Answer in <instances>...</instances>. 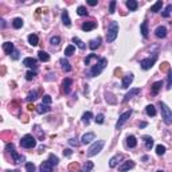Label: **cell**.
<instances>
[{"label":"cell","instance_id":"obj_42","mask_svg":"<svg viewBox=\"0 0 172 172\" xmlns=\"http://www.w3.org/2000/svg\"><path fill=\"white\" fill-rule=\"evenodd\" d=\"M156 153L159 155V156H163L165 153V147L164 145H157L156 147Z\"/></svg>","mask_w":172,"mask_h":172},{"label":"cell","instance_id":"obj_32","mask_svg":"<svg viewBox=\"0 0 172 172\" xmlns=\"http://www.w3.org/2000/svg\"><path fill=\"white\" fill-rule=\"evenodd\" d=\"M120 159H121V155H116V156L112 157V159L109 160V167H110V168H114V167L117 165V163H118Z\"/></svg>","mask_w":172,"mask_h":172},{"label":"cell","instance_id":"obj_26","mask_svg":"<svg viewBox=\"0 0 172 172\" xmlns=\"http://www.w3.org/2000/svg\"><path fill=\"white\" fill-rule=\"evenodd\" d=\"M126 7L129 8V11H136L137 7H139V3L136 0H128L126 1Z\"/></svg>","mask_w":172,"mask_h":172},{"label":"cell","instance_id":"obj_40","mask_svg":"<svg viewBox=\"0 0 172 172\" xmlns=\"http://www.w3.org/2000/svg\"><path fill=\"white\" fill-rule=\"evenodd\" d=\"M48 161H50V163H51L53 165H58L59 159H58L57 156H55V155H53V153H51L50 156H48Z\"/></svg>","mask_w":172,"mask_h":172},{"label":"cell","instance_id":"obj_19","mask_svg":"<svg viewBox=\"0 0 172 172\" xmlns=\"http://www.w3.org/2000/svg\"><path fill=\"white\" fill-rule=\"evenodd\" d=\"M62 22H63V24L66 26V27H70L71 26V20H70V16H69V11H65L62 12Z\"/></svg>","mask_w":172,"mask_h":172},{"label":"cell","instance_id":"obj_8","mask_svg":"<svg viewBox=\"0 0 172 172\" xmlns=\"http://www.w3.org/2000/svg\"><path fill=\"white\" fill-rule=\"evenodd\" d=\"M130 114H132V110H128V112H125V113H122L120 117H118V121L117 124H116V129H120L124 124H125L126 121L129 120V117H130Z\"/></svg>","mask_w":172,"mask_h":172},{"label":"cell","instance_id":"obj_15","mask_svg":"<svg viewBox=\"0 0 172 172\" xmlns=\"http://www.w3.org/2000/svg\"><path fill=\"white\" fill-rule=\"evenodd\" d=\"M94 139H96V134H94L93 132L85 133L82 136V139H81V143H82V144H89L90 141H93Z\"/></svg>","mask_w":172,"mask_h":172},{"label":"cell","instance_id":"obj_2","mask_svg":"<svg viewBox=\"0 0 172 172\" xmlns=\"http://www.w3.org/2000/svg\"><path fill=\"white\" fill-rule=\"evenodd\" d=\"M118 23L117 22H110V24L108 26V32H106V40L109 43L114 42L116 38L118 35Z\"/></svg>","mask_w":172,"mask_h":172},{"label":"cell","instance_id":"obj_9","mask_svg":"<svg viewBox=\"0 0 172 172\" xmlns=\"http://www.w3.org/2000/svg\"><path fill=\"white\" fill-rule=\"evenodd\" d=\"M23 65L24 66H27V67H30V69H36V67H38V61H36L35 58L28 57V58L23 59Z\"/></svg>","mask_w":172,"mask_h":172},{"label":"cell","instance_id":"obj_27","mask_svg":"<svg viewBox=\"0 0 172 172\" xmlns=\"http://www.w3.org/2000/svg\"><path fill=\"white\" fill-rule=\"evenodd\" d=\"M38 58L42 61V62H47V61H50V55L47 54L46 51H43V50H40L39 53H38Z\"/></svg>","mask_w":172,"mask_h":172},{"label":"cell","instance_id":"obj_61","mask_svg":"<svg viewBox=\"0 0 172 172\" xmlns=\"http://www.w3.org/2000/svg\"><path fill=\"white\" fill-rule=\"evenodd\" d=\"M5 172H19L18 169H15V171H5Z\"/></svg>","mask_w":172,"mask_h":172},{"label":"cell","instance_id":"obj_54","mask_svg":"<svg viewBox=\"0 0 172 172\" xmlns=\"http://www.w3.org/2000/svg\"><path fill=\"white\" fill-rule=\"evenodd\" d=\"M12 59H19V51H18V50L14 51V54H12Z\"/></svg>","mask_w":172,"mask_h":172},{"label":"cell","instance_id":"obj_57","mask_svg":"<svg viewBox=\"0 0 172 172\" xmlns=\"http://www.w3.org/2000/svg\"><path fill=\"white\" fill-rule=\"evenodd\" d=\"M147 125H148L147 122H140V128H145Z\"/></svg>","mask_w":172,"mask_h":172},{"label":"cell","instance_id":"obj_49","mask_svg":"<svg viewBox=\"0 0 172 172\" xmlns=\"http://www.w3.org/2000/svg\"><path fill=\"white\" fill-rule=\"evenodd\" d=\"M26 171L27 172H35V165L32 164V163H27V164H26Z\"/></svg>","mask_w":172,"mask_h":172},{"label":"cell","instance_id":"obj_31","mask_svg":"<svg viewBox=\"0 0 172 172\" xmlns=\"http://www.w3.org/2000/svg\"><path fill=\"white\" fill-rule=\"evenodd\" d=\"M12 27L14 28H22L23 27V19L22 18H15L12 20Z\"/></svg>","mask_w":172,"mask_h":172},{"label":"cell","instance_id":"obj_30","mask_svg":"<svg viewBox=\"0 0 172 172\" xmlns=\"http://www.w3.org/2000/svg\"><path fill=\"white\" fill-rule=\"evenodd\" d=\"M144 143H145V148L147 149H151L153 147V139L151 136H144Z\"/></svg>","mask_w":172,"mask_h":172},{"label":"cell","instance_id":"obj_37","mask_svg":"<svg viewBox=\"0 0 172 172\" xmlns=\"http://www.w3.org/2000/svg\"><path fill=\"white\" fill-rule=\"evenodd\" d=\"M74 51H75V47L73 46V44H69V46L66 47V50H65V55H66V57H70V55L74 54Z\"/></svg>","mask_w":172,"mask_h":172},{"label":"cell","instance_id":"obj_10","mask_svg":"<svg viewBox=\"0 0 172 172\" xmlns=\"http://www.w3.org/2000/svg\"><path fill=\"white\" fill-rule=\"evenodd\" d=\"M133 74L132 73H129V74H126L125 77H124V79H122V83H121V87L122 89H128L129 86L132 85V82H133Z\"/></svg>","mask_w":172,"mask_h":172},{"label":"cell","instance_id":"obj_38","mask_svg":"<svg viewBox=\"0 0 172 172\" xmlns=\"http://www.w3.org/2000/svg\"><path fill=\"white\" fill-rule=\"evenodd\" d=\"M77 14H78L79 16H87V10H86V7H83V5H79V7L77 8Z\"/></svg>","mask_w":172,"mask_h":172},{"label":"cell","instance_id":"obj_41","mask_svg":"<svg viewBox=\"0 0 172 172\" xmlns=\"http://www.w3.org/2000/svg\"><path fill=\"white\" fill-rule=\"evenodd\" d=\"M167 89H172V69L168 71V79H167Z\"/></svg>","mask_w":172,"mask_h":172},{"label":"cell","instance_id":"obj_29","mask_svg":"<svg viewBox=\"0 0 172 172\" xmlns=\"http://www.w3.org/2000/svg\"><path fill=\"white\" fill-rule=\"evenodd\" d=\"M61 65H62V69L66 71V73L71 71V66H70V63H69V61H67V59H65V58L61 59Z\"/></svg>","mask_w":172,"mask_h":172},{"label":"cell","instance_id":"obj_4","mask_svg":"<svg viewBox=\"0 0 172 172\" xmlns=\"http://www.w3.org/2000/svg\"><path fill=\"white\" fill-rule=\"evenodd\" d=\"M5 149H7L8 152H11L12 160H14V163H15V164H20V163H23V161L26 160V159H24V156L19 155V153L15 151V145L12 144V143H8V144L5 145Z\"/></svg>","mask_w":172,"mask_h":172},{"label":"cell","instance_id":"obj_1","mask_svg":"<svg viewBox=\"0 0 172 172\" xmlns=\"http://www.w3.org/2000/svg\"><path fill=\"white\" fill-rule=\"evenodd\" d=\"M106 65H108V59L106 58H100L98 59V62L94 65L91 69H90V77H97V75H100L104 71V69L106 67Z\"/></svg>","mask_w":172,"mask_h":172},{"label":"cell","instance_id":"obj_14","mask_svg":"<svg viewBox=\"0 0 172 172\" xmlns=\"http://www.w3.org/2000/svg\"><path fill=\"white\" fill-rule=\"evenodd\" d=\"M97 27V22H94V20H90V22H85V23L81 26L83 31H91L94 28Z\"/></svg>","mask_w":172,"mask_h":172},{"label":"cell","instance_id":"obj_47","mask_svg":"<svg viewBox=\"0 0 172 172\" xmlns=\"http://www.w3.org/2000/svg\"><path fill=\"white\" fill-rule=\"evenodd\" d=\"M94 120H96V124H102V122H104V120H105V117H104V114H102V113H100V114H97V116H96V118H94Z\"/></svg>","mask_w":172,"mask_h":172},{"label":"cell","instance_id":"obj_35","mask_svg":"<svg viewBox=\"0 0 172 172\" xmlns=\"http://www.w3.org/2000/svg\"><path fill=\"white\" fill-rule=\"evenodd\" d=\"M145 112H147V114H148V116H151V117L156 116V108H155L153 105H147V108H145Z\"/></svg>","mask_w":172,"mask_h":172},{"label":"cell","instance_id":"obj_16","mask_svg":"<svg viewBox=\"0 0 172 172\" xmlns=\"http://www.w3.org/2000/svg\"><path fill=\"white\" fill-rule=\"evenodd\" d=\"M3 50H4V53H5V54H8V55L14 54V51H15L14 43H11V42H5V43H3Z\"/></svg>","mask_w":172,"mask_h":172},{"label":"cell","instance_id":"obj_3","mask_svg":"<svg viewBox=\"0 0 172 172\" xmlns=\"http://www.w3.org/2000/svg\"><path fill=\"white\" fill-rule=\"evenodd\" d=\"M159 106H160V109H161V117H163L164 124L165 125H171L172 124V110L165 105L164 102H161V101L159 102Z\"/></svg>","mask_w":172,"mask_h":172},{"label":"cell","instance_id":"obj_22","mask_svg":"<svg viewBox=\"0 0 172 172\" xmlns=\"http://www.w3.org/2000/svg\"><path fill=\"white\" fill-rule=\"evenodd\" d=\"M126 145H128L129 148H134V147L137 145V140H136V137L132 136V134L126 137Z\"/></svg>","mask_w":172,"mask_h":172},{"label":"cell","instance_id":"obj_60","mask_svg":"<svg viewBox=\"0 0 172 172\" xmlns=\"http://www.w3.org/2000/svg\"><path fill=\"white\" fill-rule=\"evenodd\" d=\"M149 160V156H143V161H148Z\"/></svg>","mask_w":172,"mask_h":172},{"label":"cell","instance_id":"obj_18","mask_svg":"<svg viewBox=\"0 0 172 172\" xmlns=\"http://www.w3.org/2000/svg\"><path fill=\"white\" fill-rule=\"evenodd\" d=\"M40 172H53V164L48 160L43 161L40 164Z\"/></svg>","mask_w":172,"mask_h":172},{"label":"cell","instance_id":"obj_59","mask_svg":"<svg viewBox=\"0 0 172 172\" xmlns=\"http://www.w3.org/2000/svg\"><path fill=\"white\" fill-rule=\"evenodd\" d=\"M0 22H1V27H5V20H4V19H1V20H0Z\"/></svg>","mask_w":172,"mask_h":172},{"label":"cell","instance_id":"obj_58","mask_svg":"<svg viewBox=\"0 0 172 172\" xmlns=\"http://www.w3.org/2000/svg\"><path fill=\"white\" fill-rule=\"evenodd\" d=\"M27 108H28V110H32V109H35V106H34V105H31V104H30V105H28Z\"/></svg>","mask_w":172,"mask_h":172},{"label":"cell","instance_id":"obj_24","mask_svg":"<svg viewBox=\"0 0 172 172\" xmlns=\"http://www.w3.org/2000/svg\"><path fill=\"white\" fill-rule=\"evenodd\" d=\"M140 30H141V34H143V36L144 38H147L148 36V22L147 20H144L143 23H141V26H140Z\"/></svg>","mask_w":172,"mask_h":172},{"label":"cell","instance_id":"obj_33","mask_svg":"<svg viewBox=\"0 0 172 172\" xmlns=\"http://www.w3.org/2000/svg\"><path fill=\"white\" fill-rule=\"evenodd\" d=\"M161 7H163V1L159 0V1H156V3L151 7V12H153V14H155V12H159L161 10Z\"/></svg>","mask_w":172,"mask_h":172},{"label":"cell","instance_id":"obj_46","mask_svg":"<svg viewBox=\"0 0 172 172\" xmlns=\"http://www.w3.org/2000/svg\"><path fill=\"white\" fill-rule=\"evenodd\" d=\"M171 12H172V4H168L167 8H165V11L163 12V16H164V18H168Z\"/></svg>","mask_w":172,"mask_h":172},{"label":"cell","instance_id":"obj_52","mask_svg":"<svg viewBox=\"0 0 172 172\" xmlns=\"http://www.w3.org/2000/svg\"><path fill=\"white\" fill-rule=\"evenodd\" d=\"M160 69H161L163 71H164V70H168V71H169V66H168V63L164 62V63H163V65L160 66Z\"/></svg>","mask_w":172,"mask_h":172},{"label":"cell","instance_id":"obj_5","mask_svg":"<svg viewBox=\"0 0 172 172\" xmlns=\"http://www.w3.org/2000/svg\"><path fill=\"white\" fill-rule=\"evenodd\" d=\"M104 145H105V140H97L96 143H93L91 147L89 148V151H87V156H90V157L96 156L97 153H100L102 151Z\"/></svg>","mask_w":172,"mask_h":172},{"label":"cell","instance_id":"obj_55","mask_svg":"<svg viewBox=\"0 0 172 172\" xmlns=\"http://www.w3.org/2000/svg\"><path fill=\"white\" fill-rule=\"evenodd\" d=\"M78 167H79V165L77 164V163H73V164H70V165H69V169H77V168H78Z\"/></svg>","mask_w":172,"mask_h":172},{"label":"cell","instance_id":"obj_12","mask_svg":"<svg viewBox=\"0 0 172 172\" xmlns=\"http://www.w3.org/2000/svg\"><path fill=\"white\" fill-rule=\"evenodd\" d=\"M71 85H73V79L71 78H65L62 82V89L65 91V94H69L70 93V89H71Z\"/></svg>","mask_w":172,"mask_h":172},{"label":"cell","instance_id":"obj_23","mask_svg":"<svg viewBox=\"0 0 172 172\" xmlns=\"http://www.w3.org/2000/svg\"><path fill=\"white\" fill-rule=\"evenodd\" d=\"M27 39H28V43H30L31 46H36V44L39 43V38H38V35H35V34H30Z\"/></svg>","mask_w":172,"mask_h":172},{"label":"cell","instance_id":"obj_44","mask_svg":"<svg viewBox=\"0 0 172 172\" xmlns=\"http://www.w3.org/2000/svg\"><path fill=\"white\" fill-rule=\"evenodd\" d=\"M51 101H53V98L50 97V96H43V98H42V104L43 105H48V104H51Z\"/></svg>","mask_w":172,"mask_h":172},{"label":"cell","instance_id":"obj_43","mask_svg":"<svg viewBox=\"0 0 172 172\" xmlns=\"http://www.w3.org/2000/svg\"><path fill=\"white\" fill-rule=\"evenodd\" d=\"M35 77H36V73H35V71L30 70V71H27V73H26V79H27V81H31V79H34Z\"/></svg>","mask_w":172,"mask_h":172},{"label":"cell","instance_id":"obj_53","mask_svg":"<svg viewBox=\"0 0 172 172\" xmlns=\"http://www.w3.org/2000/svg\"><path fill=\"white\" fill-rule=\"evenodd\" d=\"M87 4H89V5H91V7H94V5H97V4H98V0H89V1H87Z\"/></svg>","mask_w":172,"mask_h":172},{"label":"cell","instance_id":"obj_48","mask_svg":"<svg viewBox=\"0 0 172 172\" xmlns=\"http://www.w3.org/2000/svg\"><path fill=\"white\" fill-rule=\"evenodd\" d=\"M50 43L51 44H53V46H57V44H59V43H61V38H59V36H53V38H51L50 39Z\"/></svg>","mask_w":172,"mask_h":172},{"label":"cell","instance_id":"obj_20","mask_svg":"<svg viewBox=\"0 0 172 172\" xmlns=\"http://www.w3.org/2000/svg\"><path fill=\"white\" fill-rule=\"evenodd\" d=\"M100 44H101V38H97V39H91L89 42V48L90 50H96V48H98L100 47Z\"/></svg>","mask_w":172,"mask_h":172},{"label":"cell","instance_id":"obj_13","mask_svg":"<svg viewBox=\"0 0 172 172\" xmlns=\"http://www.w3.org/2000/svg\"><path fill=\"white\" fill-rule=\"evenodd\" d=\"M140 91H141L140 89H130L128 93L125 94V97L122 98V102H128L130 98H133L134 96H137V94H140Z\"/></svg>","mask_w":172,"mask_h":172},{"label":"cell","instance_id":"obj_6","mask_svg":"<svg viewBox=\"0 0 172 172\" xmlns=\"http://www.w3.org/2000/svg\"><path fill=\"white\" fill-rule=\"evenodd\" d=\"M20 145L23 147V148H34L36 145V139L32 134H26V136L22 137V140H20Z\"/></svg>","mask_w":172,"mask_h":172},{"label":"cell","instance_id":"obj_11","mask_svg":"<svg viewBox=\"0 0 172 172\" xmlns=\"http://www.w3.org/2000/svg\"><path fill=\"white\" fill-rule=\"evenodd\" d=\"M133 167H134V161L128 160V161H124V163L118 167V171L120 172H126V171H129V169H132Z\"/></svg>","mask_w":172,"mask_h":172},{"label":"cell","instance_id":"obj_36","mask_svg":"<svg viewBox=\"0 0 172 172\" xmlns=\"http://www.w3.org/2000/svg\"><path fill=\"white\" fill-rule=\"evenodd\" d=\"M94 164H93V161H86L85 165L82 167V169H81V172H90L91 169H93Z\"/></svg>","mask_w":172,"mask_h":172},{"label":"cell","instance_id":"obj_56","mask_svg":"<svg viewBox=\"0 0 172 172\" xmlns=\"http://www.w3.org/2000/svg\"><path fill=\"white\" fill-rule=\"evenodd\" d=\"M63 155H65V156H71V149H65V151H63Z\"/></svg>","mask_w":172,"mask_h":172},{"label":"cell","instance_id":"obj_17","mask_svg":"<svg viewBox=\"0 0 172 172\" xmlns=\"http://www.w3.org/2000/svg\"><path fill=\"white\" fill-rule=\"evenodd\" d=\"M155 35L157 38H165L167 36V28L164 26H159V27L155 30Z\"/></svg>","mask_w":172,"mask_h":172},{"label":"cell","instance_id":"obj_51","mask_svg":"<svg viewBox=\"0 0 172 172\" xmlns=\"http://www.w3.org/2000/svg\"><path fill=\"white\" fill-rule=\"evenodd\" d=\"M69 144L73 145V147H78L79 143L77 141V139H70V140H69Z\"/></svg>","mask_w":172,"mask_h":172},{"label":"cell","instance_id":"obj_28","mask_svg":"<svg viewBox=\"0 0 172 172\" xmlns=\"http://www.w3.org/2000/svg\"><path fill=\"white\" fill-rule=\"evenodd\" d=\"M161 86H163V81H157V82H155L152 85V94H157L159 91H160Z\"/></svg>","mask_w":172,"mask_h":172},{"label":"cell","instance_id":"obj_50","mask_svg":"<svg viewBox=\"0 0 172 172\" xmlns=\"http://www.w3.org/2000/svg\"><path fill=\"white\" fill-rule=\"evenodd\" d=\"M93 58H97V55L96 54H89L87 57H86V59H85V65H90V61Z\"/></svg>","mask_w":172,"mask_h":172},{"label":"cell","instance_id":"obj_21","mask_svg":"<svg viewBox=\"0 0 172 172\" xmlns=\"http://www.w3.org/2000/svg\"><path fill=\"white\" fill-rule=\"evenodd\" d=\"M36 112L39 114H44V113H48V112H51V108L48 105H39V106H36Z\"/></svg>","mask_w":172,"mask_h":172},{"label":"cell","instance_id":"obj_45","mask_svg":"<svg viewBox=\"0 0 172 172\" xmlns=\"http://www.w3.org/2000/svg\"><path fill=\"white\" fill-rule=\"evenodd\" d=\"M116 4H117V1L116 0H112L109 4V14H114V11H116Z\"/></svg>","mask_w":172,"mask_h":172},{"label":"cell","instance_id":"obj_7","mask_svg":"<svg viewBox=\"0 0 172 172\" xmlns=\"http://www.w3.org/2000/svg\"><path fill=\"white\" fill-rule=\"evenodd\" d=\"M156 59H157V54H153L152 55V58L149 57V58H144V59H141L140 61V66L143 70H149L151 67L155 65V62H156Z\"/></svg>","mask_w":172,"mask_h":172},{"label":"cell","instance_id":"obj_62","mask_svg":"<svg viewBox=\"0 0 172 172\" xmlns=\"http://www.w3.org/2000/svg\"><path fill=\"white\" fill-rule=\"evenodd\" d=\"M156 172H164V171H163V169H159V171H156Z\"/></svg>","mask_w":172,"mask_h":172},{"label":"cell","instance_id":"obj_39","mask_svg":"<svg viewBox=\"0 0 172 172\" xmlns=\"http://www.w3.org/2000/svg\"><path fill=\"white\" fill-rule=\"evenodd\" d=\"M36 98H38V91H30L27 96V101L31 102V101H35Z\"/></svg>","mask_w":172,"mask_h":172},{"label":"cell","instance_id":"obj_34","mask_svg":"<svg viewBox=\"0 0 172 172\" xmlns=\"http://www.w3.org/2000/svg\"><path fill=\"white\" fill-rule=\"evenodd\" d=\"M73 43H75V44L78 46L79 50H85V48H86V44L81 39H79V38H77V36H74V38H73Z\"/></svg>","mask_w":172,"mask_h":172},{"label":"cell","instance_id":"obj_25","mask_svg":"<svg viewBox=\"0 0 172 172\" xmlns=\"http://www.w3.org/2000/svg\"><path fill=\"white\" fill-rule=\"evenodd\" d=\"M91 118H93V113H91V112H86V113L82 114V122L85 125H89V122Z\"/></svg>","mask_w":172,"mask_h":172}]
</instances>
